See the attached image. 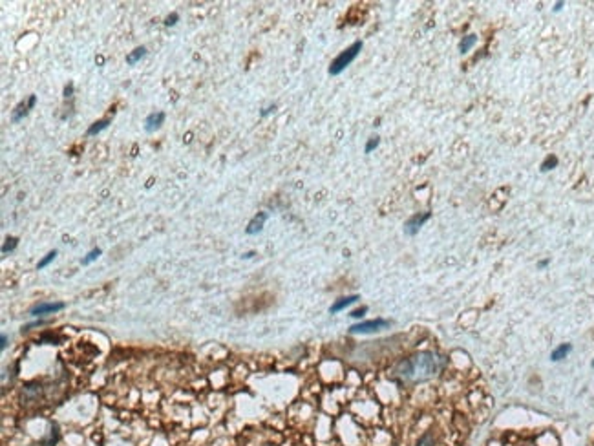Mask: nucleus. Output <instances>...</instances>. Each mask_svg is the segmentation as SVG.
<instances>
[{"mask_svg":"<svg viewBox=\"0 0 594 446\" xmlns=\"http://www.w3.org/2000/svg\"><path fill=\"white\" fill-rule=\"evenodd\" d=\"M18 245V240L17 238H7L6 240V243H4V245H2V254H7V253H11V251H15V247H17Z\"/></svg>","mask_w":594,"mask_h":446,"instance_id":"nucleus-17","label":"nucleus"},{"mask_svg":"<svg viewBox=\"0 0 594 446\" xmlns=\"http://www.w3.org/2000/svg\"><path fill=\"white\" fill-rule=\"evenodd\" d=\"M64 308H66L64 302H41V304H37L30 309V314L31 316H44V314L59 313Z\"/></svg>","mask_w":594,"mask_h":446,"instance_id":"nucleus-5","label":"nucleus"},{"mask_svg":"<svg viewBox=\"0 0 594 446\" xmlns=\"http://www.w3.org/2000/svg\"><path fill=\"white\" fill-rule=\"evenodd\" d=\"M267 218H269V214H267V212H258V214H256V216H254L251 222H249V225H247V229H245L247 234H249V236L258 234L260 230L264 229Z\"/></svg>","mask_w":594,"mask_h":446,"instance_id":"nucleus-6","label":"nucleus"},{"mask_svg":"<svg viewBox=\"0 0 594 446\" xmlns=\"http://www.w3.org/2000/svg\"><path fill=\"white\" fill-rule=\"evenodd\" d=\"M144 55H146V48H144V46H141V48H136V49L132 51V53L126 55V62H128L130 66H134V64H136L137 60L143 59Z\"/></svg>","mask_w":594,"mask_h":446,"instance_id":"nucleus-11","label":"nucleus"},{"mask_svg":"<svg viewBox=\"0 0 594 446\" xmlns=\"http://www.w3.org/2000/svg\"><path fill=\"white\" fill-rule=\"evenodd\" d=\"M357 300H359V295L344 296V298H340V300H336L335 304L331 306V308H329V313H340V311H344L346 308H349V306H351V304H355Z\"/></svg>","mask_w":594,"mask_h":446,"instance_id":"nucleus-8","label":"nucleus"},{"mask_svg":"<svg viewBox=\"0 0 594 446\" xmlns=\"http://www.w3.org/2000/svg\"><path fill=\"white\" fill-rule=\"evenodd\" d=\"M378 143H380V139H378L377 135H375V137H369L367 139L366 146H364V152H366V154H371V152L378 146Z\"/></svg>","mask_w":594,"mask_h":446,"instance_id":"nucleus-18","label":"nucleus"},{"mask_svg":"<svg viewBox=\"0 0 594 446\" xmlns=\"http://www.w3.org/2000/svg\"><path fill=\"white\" fill-rule=\"evenodd\" d=\"M417 446H433V435L428 432V434L422 435V439L417 443Z\"/></svg>","mask_w":594,"mask_h":446,"instance_id":"nucleus-19","label":"nucleus"},{"mask_svg":"<svg viewBox=\"0 0 594 446\" xmlns=\"http://www.w3.org/2000/svg\"><path fill=\"white\" fill-rule=\"evenodd\" d=\"M444 368V358L432 351H422L417 355L404 358L395 368V375L406 382H420L435 377Z\"/></svg>","mask_w":594,"mask_h":446,"instance_id":"nucleus-1","label":"nucleus"},{"mask_svg":"<svg viewBox=\"0 0 594 446\" xmlns=\"http://www.w3.org/2000/svg\"><path fill=\"white\" fill-rule=\"evenodd\" d=\"M101 249L99 247H95V249H91L90 253L86 254V258H83V266H90L91 262H95L97 258H99V256H101Z\"/></svg>","mask_w":594,"mask_h":446,"instance_id":"nucleus-15","label":"nucleus"},{"mask_svg":"<svg viewBox=\"0 0 594 446\" xmlns=\"http://www.w3.org/2000/svg\"><path fill=\"white\" fill-rule=\"evenodd\" d=\"M558 167V157L556 156H547V159L541 163V172H548Z\"/></svg>","mask_w":594,"mask_h":446,"instance_id":"nucleus-14","label":"nucleus"},{"mask_svg":"<svg viewBox=\"0 0 594 446\" xmlns=\"http://www.w3.org/2000/svg\"><path fill=\"white\" fill-rule=\"evenodd\" d=\"M165 117H167L165 112H152V114L144 119V130H146V132H154V130H157V128L165 123Z\"/></svg>","mask_w":594,"mask_h":446,"instance_id":"nucleus-7","label":"nucleus"},{"mask_svg":"<svg viewBox=\"0 0 594 446\" xmlns=\"http://www.w3.org/2000/svg\"><path fill=\"white\" fill-rule=\"evenodd\" d=\"M475 43H477V37L475 35L464 37L461 43H459V53H466V51H470V49L475 46Z\"/></svg>","mask_w":594,"mask_h":446,"instance_id":"nucleus-12","label":"nucleus"},{"mask_svg":"<svg viewBox=\"0 0 594 446\" xmlns=\"http://www.w3.org/2000/svg\"><path fill=\"white\" fill-rule=\"evenodd\" d=\"M570 351H572V346H570V344H559L558 348L550 353V360L552 362L563 360V358H567V355H569Z\"/></svg>","mask_w":594,"mask_h":446,"instance_id":"nucleus-10","label":"nucleus"},{"mask_svg":"<svg viewBox=\"0 0 594 446\" xmlns=\"http://www.w3.org/2000/svg\"><path fill=\"white\" fill-rule=\"evenodd\" d=\"M391 322L386 318H375V320H366V322H359L355 326L349 327V333L351 335H369V333H377L382 331L386 327H390Z\"/></svg>","mask_w":594,"mask_h":446,"instance_id":"nucleus-3","label":"nucleus"},{"mask_svg":"<svg viewBox=\"0 0 594 446\" xmlns=\"http://www.w3.org/2000/svg\"><path fill=\"white\" fill-rule=\"evenodd\" d=\"M55 256H57V251H49L48 254H46V256H44V258L41 260V262H39V264H37V269H44V267H48L49 264H51V262H53L55 260Z\"/></svg>","mask_w":594,"mask_h":446,"instance_id":"nucleus-16","label":"nucleus"},{"mask_svg":"<svg viewBox=\"0 0 594 446\" xmlns=\"http://www.w3.org/2000/svg\"><path fill=\"white\" fill-rule=\"evenodd\" d=\"M548 266V260H541L540 264H538V267H540V269H543V267H547Z\"/></svg>","mask_w":594,"mask_h":446,"instance_id":"nucleus-25","label":"nucleus"},{"mask_svg":"<svg viewBox=\"0 0 594 446\" xmlns=\"http://www.w3.org/2000/svg\"><path fill=\"white\" fill-rule=\"evenodd\" d=\"M360 49H362V41H357V43H353L349 48L344 49L340 55H336L329 66V75H340V73H342L344 70L357 59V57H359Z\"/></svg>","mask_w":594,"mask_h":446,"instance_id":"nucleus-2","label":"nucleus"},{"mask_svg":"<svg viewBox=\"0 0 594 446\" xmlns=\"http://www.w3.org/2000/svg\"><path fill=\"white\" fill-rule=\"evenodd\" d=\"M178 20H180V15H178V13H172V15H168V17L165 18V26H168V28H170V26H176L178 24Z\"/></svg>","mask_w":594,"mask_h":446,"instance_id":"nucleus-20","label":"nucleus"},{"mask_svg":"<svg viewBox=\"0 0 594 446\" xmlns=\"http://www.w3.org/2000/svg\"><path fill=\"white\" fill-rule=\"evenodd\" d=\"M593 368H594V360H593Z\"/></svg>","mask_w":594,"mask_h":446,"instance_id":"nucleus-27","label":"nucleus"},{"mask_svg":"<svg viewBox=\"0 0 594 446\" xmlns=\"http://www.w3.org/2000/svg\"><path fill=\"white\" fill-rule=\"evenodd\" d=\"M30 110H31L30 103H24V101H22V103H18L17 106H15V110L11 112V121H13V123L22 121L26 115H28V112H30Z\"/></svg>","mask_w":594,"mask_h":446,"instance_id":"nucleus-9","label":"nucleus"},{"mask_svg":"<svg viewBox=\"0 0 594 446\" xmlns=\"http://www.w3.org/2000/svg\"><path fill=\"white\" fill-rule=\"evenodd\" d=\"M73 93V85H68L66 88H64V95L66 97H70Z\"/></svg>","mask_w":594,"mask_h":446,"instance_id":"nucleus-23","label":"nucleus"},{"mask_svg":"<svg viewBox=\"0 0 594 446\" xmlns=\"http://www.w3.org/2000/svg\"><path fill=\"white\" fill-rule=\"evenodd\" d=\"M561 7H563V2H558V4H556V6H554V11H559V9H561Z\"/></svg>","mask_w":594,"mask_h":446,"instance_id":"nucleus-26","label":"nucleus"},{"mask_svg":"<svg viewBox=\"0 0 594 446\" xmlns=\"http://www.w3.org/2000/svg\"><path fill=\"white\" fill-rule=\"evenodd\" d=\"M430 218H432V212H417L413 216H410L408 222L404 223V232L408 236H415Z\"/></svg>","mask_w":594,"mask_h":446,"instance_id":"nucleus-4","label":"nucleus"},{"mask_svg":"<svg viewBox=\"0 0 594 446\" xmlns=\"http://www.w3.org/2000/svg\"><path fill=\"white\" fill-rule=\"evenodd\" d=\"M108 125H110V119H101V121H95V123H93V125H91L90 128H88V135H97V134L99 132H102V130H106V128H108Z\"/></svg>","mask_w":594,"mask_h":446,"instance_id":"nucleus-13","label":"nucleus"},{"mask_svg":"<svg viewBox=\"0 0 594 446\" xmlns=\"http://www.w3.org/2000/svg\"><path fill=\"white\" fill-rule=\"evenodd\" d=\"M366 313H367V308H366V306H362V308L351 311V314H349V316H351V318H362V316H364Z\"/></svg>","mask_w":594,"mask_h":446,"instance_id":"nucleus-21","label":"nucleus"},{"mask_svg":"<svg viewBox=\"0 0 594 446\" xmlns=\"http://www.w3.org/2000/svg\"><path fill=\"white\" fill-rule=\"evenodd\" d=\"M274 110H276V106H274V104H273V106H269V108H265L264 112H262V117H265V115H269L271 112H274Z\"/></svg>","mask_w":594,"mask_h":446,"instance_id":"nucleus-22","label":"nucleus"},{"mask_svg":"<svg viewBox=\"0 0 594 446\" xmlns=\"http://www.w3.org/2000/svg\"><path fill=\"white\" fill-rule=\"evenodd\" d=\"M0 348H2V350H6V348H7V335H6V333H2V346H0Z\"/></svg>","mask_w":594,"mask_h":446,"instance_id":"nucleus-24","label":"nucleus"}]
</instances>
